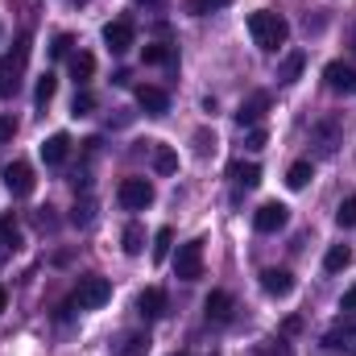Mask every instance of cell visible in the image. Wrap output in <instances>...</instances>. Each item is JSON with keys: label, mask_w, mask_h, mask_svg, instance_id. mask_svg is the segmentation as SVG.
<instances>
[{"label": "cell", "mask_w": 356, "mask_h": 356, "mask_svg": "<svg viewBox=\"0 0 356 356\" xmlns=\"http://www.w3.org/2000/svg\"><path fill=\"white\" fill-rule=\"evenodd\" d=\"M249 33H253V42H257L266 54H273V50L286 46L290 25H286V17H277V13H249Z\"/></svg>", "instance_id": "cell-1"}, {"label": "cell", "mask_w": 356, "mask_h": 356, "mask_svg": "<svg viewBox=\"0 0 356 356\" xmlns=\"http://www.w3.org/2000/svg\"><path fill=\"white\" fill-rule=\"evenodd\" d=\"M108 298H112V282L99 277V273H91V277H79V286H75V294H71V307L95 311V307H104Z\"/></svg>", "instance_id": "cell-2"}, {"label": "cell", "mask_w": 356, "mask_h": 356, "mask_svg": "<svg viewBox=\"0 0 356 356\" xmlns=\"http://www.w3.org/2000/svg\"><path fill=\"white\" fill-rule=\"evenodd\" d=\"M323 348L332 356H356V315H344L332 323V332L323 336Z\"/></svg>", "instance_id": "cell-3"}, {"label": "cell", "mask_w": 356, "mask_h": 356, "mask_svg": "<svg viewBox=\"0 0 356 356\" xmlns=\"http://www.w3.org/2000/svg\"><path fill=\"white\" fill-rule=\"evenodd\" d=\"M175 277L178 282H195V277H203V241H186V245H178Z\"/></svg>", "instance_id": "cell-4"}, {"label": "cell", "mask_w": 356, "mask_h": 356, "mask_svg": "<svg viewBox=\"0 0 356 356\" xmlns=\"http://www.w3.org/2000/svg\"><path fill=\"white\" fill-rule=\"evenodd\" d=\"M116 199H120L129 211H145V207L154 203V182H149V178H124V182L116 186Z\"/></svg>", "instance_id": "cell-5"}, {"label": "cell", "mask_w": 356, "mask_h": 356, "mask_svg": "<svg viewBox=\"0 0 356 356\" xmlns=\"http://www.w3.org/2000/svg\"><path fill=\"white\" fill-rule=\"evenodd\" d=\"M4 186H8V195H17V199L33 195V186H38L33 166H29V162H8V166H4Z\"/></svg>", "instance_id": "cell-6"}, {"label": "cell", "mask_w": 356, "mask_h": 356, "mask_svg": "<svg viewBox=\"0 0 356 356\" xmlns=\"http://www.w3.org/2000/svg\"><path fill=\"white\" fill-rule=\"evenodd\" d=\"M133 38H137V29H133L129 17H116V21L104 25V42H108V50H116V54H124V50L133 46Z\"/></svg>", "instance_id": "cell-7"}, {"label": "cell", "mask_w": 356, "mask_h": 356, "mask_svg": "<svg viewBox=\"0 0 356 356\" xmlns=\"http://www.w3.org/2000/svg\"><path fill=\"white\" fill-rule=\"evenodd\" d=\"M286 220H290V207L286 203H261L257 216H253V228L257 232H277V228H286Z\"/></svg>", "instance_id": "cell-8"}, {"label": "cell", "mask_w": 356, "mask_h": 356, "mask_svg": "<svg viewBox=\"0 0 356 356\" xmlns=\"http://www.w3.org/2000/svg\"><path fill=\"white\" fill-rule=\"evenodd\" d=\"M232 307H236V302H232L228 290H211L207 302H203V315H207L211 323H228V319H232Z\"/></svg>", "instance_id": "cell-9"}, {"label": "cell", "mask_w": 356, "mask_h": 356, "mask_svg": "<svg viewBox=\"0 0 356 356\" xmlns=\"http://www.w3.org/2000/svg\"><path fill=\"white\" fill-rule=\"evenodd\" d=\"M266 108H269V95H266V91L249 95V99H245V104L236 108V124H241V129H253V124H257V120L266 116Z\"/></svg>", "instance_id": "cell-10"}, {"label": "cell", "mask_w": 356, "mask_h": 356, "mask_svg": "<svg viewBox=\"0 0 356 356\" xmlns=\"http://www.w3.org/2000/svg\"><path fill=\"white\" fill-rule=\"evenodd\" d=\"M323 79H327V88L332 91H356V71L348 67V63H327L323 67Z\"/></svg>", "instance_id": "cell-11"}, {"label": "cell", "mask_w": 356, "mask_h": 356, "mask_svg": "<svg viewBox=\"0 0 356 356\" xmlns=\"http://www.w3.org/2000/svg\"><path fill=\"white\" fill-rule=\"evenodd\" d=\"M261 290H266L269 298H286L294 290V273L290 269H266L261 273Z\"/></svg>", "instance_id": "cell-12"}, {"label": "cell", "mask_w": 356, "mask_h": 356, "mask_svg": "<svg viewBox=\"0 0 356 356\" xmlns=\"http://www.w3.org/2000/svg\"><path fill=\"white\" fill-rule=\"evenodd\" d=\"M137 311H141V319H162V315H166V290H158V286L141 290Z\"/></svg>", "instance_id": "cell-13"}, {"label": "cell", "mask_w": 356, "mask_h": 356, "mask_svg": "<svg viewBox=\"0 0 356 356\" xmlns=\"http://www.w3.org/2000/svg\"><path fill=\"white\" fill-rule=\"evenodd\" d=\"M137 104L149 112V116H162V112H170V95L162 88H149V83H141L137 88Z\"/></svg>", "instance_id": "cell-14"}, {"label": "cell", "mask_w": 356, "mask_h": 356, "mask_svg": "<svg viewBox=\"0 0 356 356\" xmlns=\"http://www.w3.org/2000/svg\"><path fill=\"white\" fill-rule=\"evenodd\" d=\"M67 154H71V137H67V133H54V137L42 141V158H46V166H63Z\"/></svg>", "instance_id": "cell-15"}, {"label": "cell", "mask_w": 356, "mask_h": 356, "mask_svg": "<svg viewBox=\"0 0 356 356\" xmlns=\"http://www.w3.org/2000/svg\"><path fill=\"white\" fill-rule=\"evenodd\" d=\"M228 178H232L236 186L253 191V186L261 182V166H257V162H245V158H241V162H232V166H228Z\"/></svg>", "instance_id": "cell-16"}, {"label": "cell", "mask_w": 356, "mask_h": 356, "mask_svg": "<svg viewBox=\"0 0 356 356\" xmlns=\"http://www.w3.org/2000/svg\"><path fill=\"white\" fill-rule=\"evenodd\" d=\"M149 344H154V340H149L145 332H129V336L116 344V356H145L149 353Z\"/></svg>", "instance_id": "cell-17"}, {"label": "cell", "mask_w": 356, "mask_h": 356, "mask_svg": "<svg viewBox=\"0 0 356 356\" xmlns=\"http://www.w3.org/2000/svg\"><path fill=\"white\" fill-rule=\"evenodd\" d=\"M302 63H307V54H302V50H294V54H286V63L277 67V83H294V79L302 75Z\"/></svg>", "instance_id": "cell-18"}, {"label": "cell", "mask_w": 356, "mask_h": 356, "mask_svg": "<svg viewBox=\"0 0 356 356\" xmlns=\"http://www.w3.org/2000/svg\"><path fill=\"white\" fill-rule=\"evenodd\" d=\"M315 145H319V154H323V158H332V154H336V120L315 124Z\"/></svg>", "instance_id": "cell-19"}, {"label": "cell", "mask_w": 356, "mask_h": 356, "mask_svg": "<svg viewBox=\"0 0 356 356\" xmlns=\"http://www.w3.org/2000/svg\"><path fill=\"white\" fill-rule=\"evenodd\" d=\"M91 75H95V58H91L88 50L71 54V79H75V83H88Z\"/></svg>", "instance_id": "cell-20"}, {"label": "cell", "mask_w": 356, "mask_h": 356, "mask_svg": "<svg viewBox=\"0 0 356 356\" xmlns=\"http://www.w3.org/2000/svg\"><path fill=\"white\" fill-rule=\"evenodd\" d=\"M348 266H353V249L348 245H332L327 257H323V269L327 273H340V269H348Z\"/></svg>", "instance_id": "cell-21"}, {"label": "cell", "mask_w": 356, "mask_h": 356, "mask_svg": "<svg viewBox=\"0 0 356 356\" xmlns=\"http://www.w3.org/2000/svg\"><path fill=\"white\" fill-rule=\"evenodd\" d=\"M154 170L158 175H175L178 170V154L170 145H154Z\"/></svg>", "instance_id": "cell-22"}, {"label": "cell", "mask_w": 356, "mask_h": 356, "mask_svg": "<svg viewBox=\"0 0 356 356\" xmlns=\"http://www.w3.org/2000/svg\"><path fill=\"white\" fill-rule=\"evenodd\" d=\"M54 91H58V79H54L50 71H46V75H38V88H33V104H38V108H46V104L54 99Z\"/></svg>", "instance_id": "cell-23"}, {"label": "cell", "mask_w": 356, "mask_h": 356, "mask_svg": "<svg viewBox=\"0 0 356 356\" xmlns=\"http://www.w3.org/2000/svg\"><path fill=\"white\" fill-rule=\"evenodd\" d=\"M311 178H315V170H311V162H294V166L286 170V186H290V191H302V186H307Z\"/></svg>", "instance_id": "cell-24"}, {"label": "cell", "mask_w": 356, "mask_h": 356, "mask_svg": "<svg viewBox=\"0 0 356 356\" xmlns=\"http://www.w3.org/2000/svg\"><path fill=\"white\" fill-rule=\"evenodd\" d=\"M124 253H129V257H141V253H145V232H141V224H129V228H124Z\"/></svg>", "instance_id": "cell-25"}, {"label": "cell", "mask_w": 356, "mask_h": 356, "mask_svg": "<svg viewBox=\"0 0 356 356\" xmlns=\"http://www.w3.org/2000/svg\"><path fill=\"white\" fill-rule=\"evenodd\" d=\"M0 245L4 249H21V228L13 216H0Z\"/></svg>", "instance_id": "cell-26"}, {"label": "cell", "mask_w": 356, "mask_h": 356, "mask_svg": "<svg viewBox=\"0 0 356 356\" xmlns=\"http://www.w3.org/2000/svg\"><path fill=\"white\" fill-rule=\"evenodd\" d=\"M13 91H17V67L4 58V63H0V99H8Z\"/></svg>", "instance_id": "cell-27"}, {"label": "cell", "mask_w": 356, "mask_h": 356, "mask_svg": "<svg viewBox=\"0 0 356 356\" xmlns=\"http://www.w3.org/2000/svg\"><path fill=\"white\" fill-rule=\"evenodd\" d=\"M170 245H175V232L170 228H158V236H154V261H166Z\"/></svg>", "instance_id": "cell-28"}, {"label": "cell", "mask_w": 356, "mask_h": 356, "mask_svg": "<svg viewBox=\"0 0 356 356\" xmlns=\"http://www.w3.org/2000/svg\"><path fill=\"white\" fill-rule=\"evenodd\" d=\"M336 224H340V228H356V195H348V199L340 203V211H336Z\"/></svg>", "instance_id": "cell-29"}, {"label": "cell", "mask_w": 356, "mask_h": 356, "mask_svg": "<svg viewBox=\"0 0 356 356\" xmlns=\"http://www.w3.org/2000/svg\"><path fill=\"white\" fill-rule=\"evenodd\" d=\"M141 58H145V63H170V58H175V50H170V46H162V42H154V46H145V50H141Z\"/></svg>", "instance_id": "cell-30"}, {"label": "cell", "mask_w": 356, "mask_h": 356, "mask_svg": "<svg viewBox=\"0 0 356 356\" xmlns=\"http://www.w3.org/2000/svg\"><path fill=\"white\" fill-rule=\"evenodd\" d=\"M253 356H294V353H290V344H286V340H266V344H257V348H253Z\"/></svg>", "instance_id": "cell-31"}, {"label": "cell", "mask_w": 356, "mask_h": 356, "mask_svg": "<svg viewBox=\"0 0 356 356\" xmlns=\"http://www.w3.org/2000/svg\"><path fill=\"white\" fill-rule=\"evenodd\" d=\"M91 108H95V95H91V91H75L71 112H75V116H91Z\"/></svg>", "instance_id": "cell-32"}, {"label": "cell", "mask_w": 356, "mask_h": 356, "mask_svg": "<svg viewBox=\"0 0 356 356\" xmlns=\"http://www.w3.org/2000/svg\"><path fill=\"white\" fill-rule=\"evenodd\" d=\"M224 4H232V0H191L186 8H191L195 17H203V13H216V8H224Z\"/></svg>", "instance_id": "cell-33"}, {"label": "cell", "mask_w": 356, "mask_h": 356, "mask_svg": "<svg viewBox=\"0 0 356 356\" xmlns=\"http://www.w3.org/2000/svg\"><path fill=\"white\" fill-rule=\"evenodd\" d=\"M71 46H75V42H71V33H58V38L50 42V54H54V58H67V54H71Z\"/></svg>", "instance_id": "cell-34"}, {"label": "cell", "mask_w": 356, "mask_h": 356, "mask_svg": "<svg viewBox=\"0 0 356 356\" xmlns=\"http://www.w3.org/2000/svg\"><path fill=\"white\" fill-rule=\"evenodd\" d=\"M17 137V120L13 116H0V145H8Z\"/></svg>", "instance_id": "cell-35"}, {"label": "cell", "mask_w": 356, "mask_h": 356, "mask_svg": "<svg viewBox=\"0 0 356 356\" xmlns=\"http://www.w3.org/2000/svg\"><path fill=\"white\" fill-rule=\"evenodd\" d=\"M195 141H199V154L216 149V133H207V129H199V133H195Z\"/></svg>", "instance_id": "cell-36"}, {"label": "cell", "mask_w": 356, "mask_h": 356, "mask_svg": "<svg viewBox=\"0 0 356 356\" xmlns=\"http://www.w3.org/2000/svg\"><path fill=\"white\" fill-rule=\"evenodd\" d=\"M91 211H95V207H91V203H83V207H75V216H71V220H75L79 228H88V224H91Z\"/></svg>", "instance_id": "cell-37"}, {"label": "cell", "mask_w": 356, "mask_h": 356, "mask_svg": "<svg viewBox=\"0 0 356 356\" xmlns=\"http://www.w3.org/2000/svg\"><path fill=\"white\" fill-rule=\"evenodd\" d=\"M245 145H249V149H266V129H253Z\"/></svg>", "instance_id": "cell-38"}, {"label": "cell", "mask_w": 356, "mask_h": 356, "mask_svg": "<svg viewBox=\"0 0 356 356\" xmlns=\"http://www.w3.org/2000/svg\"><path fill=\"white\" fill-rule=\"evenodd\" d=\"M340 311H356V286H353V290H344V298H340Z\"/></svg>", "instance_id": "cell-39"}, {"label": "cell", "mask_w": 356, "mask_h": 356, "mask_svg": "<svg viewBox=\"0 0 356 356\" xmlns=\"http://www.w3.org/2000/svg\"><path fill=\"white\" fill-rule=\"evenodd\" d=\"M129 79H133L129 71H116V75H112V83H116V88H129Z\"/></svg>", "instance_id": "cell-40"}, {"label": "cell", "mask_w": 356, "mask_h": 356, "mask_svg": "<svg viewBox=\"0 0 356 356\" xmlns=\"http://www.w3.org/2000/svg\"><path fill=\"white\" fill-rule=\"evenodd\" d=\"M137 4H166V0H137Z\"/></svg>", "instance_id": "cell-41"}, {"label": "cell", "mask_w": 356, "mask_h": 356, "mask_svg": "<svg viewBox=\"0 0 356 356\" xmlns=\"http://www.w3.org/2000/svg\"><path fill=\"white\" fill-rule=\"evenodd\" d=\"M4 298H8V294H4V286H0V311H4Z\"/></svg>", "instance_id": "cell-42"}, {"label": "cell", "mask_w": 356, "mask_h": 356, "mask_svg": "<svg viewBox=\"0 0 356 356\" xmlns=\"http://www.w3.org/2000/svg\"><path fill=\"white\" fill-rule=\"evenodd\" d=\"M353 50H356V29H353Z\"/></svg>", "instance_id": "cell-43"}, {"label": "cell", "mask_w": 356, "mask_h": 356, "mask_svg": "<svg viewBox=\"0 0 356 356\" xmlns=\"http://www.w3.org/2000/svg\"><path fill=\"white\" fill-rule=\"evenodd\" d=\"M175 356H191V353H175Z\"/></svg>", "instance_id": "cell-44"}]
</instances>
